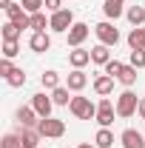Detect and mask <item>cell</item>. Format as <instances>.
<instances>
[{
  "mask_svg": "<svg viewBox=\"0 0 145 148\" xmlns=\"http://www.w3.org/2000/svg\"><path fill=\"white\" fill-rule=\"evenodd\" d=\"M77 148H97V145H91V143H80Z\"/></svg>",
  "mask_w": 145,
  "mask_h": 148,
  "instance_id": "obj_36",
  "label": "cell"
},
{
  "mask_svg": "<svg viewBox=\"0 0 145 148\" xmlns=\"http://www.w3.org/2000/svg\"><path fill=\"white\" fill-rule=\"evenodd\" d=\"M114 114H117V103H111L108 97H103L100 103H97V123H100V128H108L111 123H114Z\"/></svg>",
  "mask_w": 145,
  "mask_h": 148,
  "instance_id": "obj_4",
  "label": "cell"
},
{
  "mask_svg": "<svg viewBox=\"0 0 145 148\" xmlns=\"http://www.w3.org/2000/svg\"><path fill=\"white\" fill-rule=\"evenodd\" d=\"M142 134H145V131H142Z\"/></svg>",
  "mask_w": 145,
  "mask_h": 148,
  "instance_id": "obj_38",
  "label": "cell"
},
{
  "mask_svg": "<svg viewBox=\"0 0 145 148\" xmlns=\"http://www.w3.org/2000/svg\"><path fill=\"white\" fill-rule=\"evenodd\" d=\"M94 91L100 94V97H108L111 91H114V77H108V74H97L94 77Z\"/></svg>",
  "mask_w": 145,
  "mask_h": 148,
  "instance_id": "obj_13",
  "label": "cell"
},
{
  "mask_svg": "<svg viewBox=\"0 0 145 148\" xmlns=\"http://www.w3.org/2000/svg\"><path fill=\"white\" fill-rule=\"evenodd\" d=\"M9 6H12V0H0V9H3V12H6Z\"/></svg>",
  "mask_w": 145,
  "mask_h": 148,
  "instance_id": "obj_35",
  "label": "cell"
},
{
  "mask_svg": "<svg viewBox=\"0 0 145 148\" xmlns=\"http://www.w3.org/2000/svg\"><path fill=\"white\" fill-rule=\"evenodd\" d=\"M40 83H43L46 91H54V88H60V74H57V71H43Z\"/></svg>",
  "mask_w": 145,
  "mask_h": 148,
  "instance_id": "obj_22",
  "label": "cell"
},
{
  "mask_svg": "<svg viewBox=\"0 0 145 148\" xmlns=\"http://www.w3.org/2000/svg\"><path fill=\"white\" fill-rule=\"evenodd\" d=\"M68 63H71L74 69H83V66L91 63V51H85V49H74V51H68Z\"/></svg>",
  "mask_w": 145,
  "mask_h": 148,
  "instance_id": "obj_16",
  "label": "cell"
},
{
  "mask_svg": "<svg viewBox=\"0 0 145 148\" xmlns=\"http://www.w3.org/2000/svg\"><path fill=\"white\" fill-rule=\"evenodd\" d=\"M23 3V9L29 12V14H37V12H43V6H46V0H20Z\"/></svg>",
  "mask_w": 145,
  "mask_h": 148,
  "instance_id": "obj_30",
  "label": "cell"
},
{
  "mask_svg": "<svg viewBox=\"0 0 145 148\" xmlns=\"http://www.w3.org/2000/svg\"><path fill=\"white\" fill-rule=\"evenodd\" d=\"M68 91H71L68 86H60V88H54V91H51V100H54V106H68V103H71Z\"/></svg>",
  "mask_w": 145,
  "mask_h": 148,
  "instance_id": "obj_24",
  "label": "cell"
},
{
  "mask_svg": "<svg viewBox=\"0 0 145 148\" xmlns=\"http://www.w3.org/2000/svg\"><path fill=\"white\" fill-rule=\"evenodd\" d=\"M117 80H120V83H122V86H125V88H131V86H134V83H137V69H134V66H131V63H128L125 69H122V71H120V77H117Z\"/></svg>",
  "mask_w": 145,
  "mask_h": 148,
  "instance_id": "obj_23",
  "label": "cell"
},
{
  "mask_svg": "<svg viewBox=\"0 0 145 148\" xmlns=\"http://www.w3.org/2000/svg\"><path fill=\"white\" fill-rule=\"evenodd\" d=\"M17 134H20V143H23V148H37L40 137H43L37 128H20Z\"/></svg>",
  "mask_w": 145,
  "mask_h": 148,
  "instance_id": "obj_15",
  "label": "cell"
},
{
  "mask_svg": "<svg viewBox=\"0 0 145 148\" xmlns=\"http://www.w3.org/2000/svg\"><path fill=\"white\" fill-rule=\"evenodd\" d=\"M37 131H40L43 137H49V140H57V137L66 134V123H63V120H54V117H46V120L37 123Z\"/></svg>",
  "mask_w": 145,
  "mask_h": 148,
  "instance_id": "obj_5",
  "label": "cell"
},
{
  "mask_svg": "<svg viewBox=\"0 0 145 148\" xmlns=\"http://www.w3.org/2000/svg\"><path fill=\"white\" fill-rule=\"evenodd\" d=\"M68 108H71V114L77 120H91V117H97V106L91 103L88 97H71Z\"/></svg>",
  "mask_w": 145,
  "mask_h": 148,
  "instance_id": "obj_2",
  "label": "cell"
},
{
  "mask_svg": "<svg viewBox=\"0 0 145 148\" xmlns=\"http://www.w3.org/2000/svg\"><path fill=\"white\" fill-rule=\"evenodd\" d=\"M128 46H131V51H145V29L142 26H134L128 32Z\"/></svg>",
  "mask_w": 145,
  "mask_h": 148,
  "instance_id": "obj_14",
  "label": "cell"
},
{
  "mask_svg": "<svg viewBox=\"0 0 145 148\" xmlns=\"http://www.w3.org/2000/svg\"><path fill=\"white\" fill-rule=\"evenodd\" d=\"M12 71H14V66H12V60H9V57H3V60H0V77H9Z\"/></svg>",
  "mask_w": 145,
  "mask_h": 148,
  "instance_id": "obj_32",
  "label": "cell"
},
{
  "mask_svg": "<svg viewBox=\"0 0 145 148\" xmlns=\"http://www.w3.org/2000/svg\"><path fill=\"white\" fill-rule=\"evenodd\" d=\"M137 114H140V117H142V120H145V97H142V100H140V108H137Z\"/></svg>",
  "mask_w": 145,
  "mask_h": 148,
  "instance_id": "obj_34",
  "label": "cell"
},
{
  "mask_svg": "<svg viewBox=\"0 0 145 148\" xmlns=\"http://www.w3.org/2000/svg\"><path fill=\"white\" fill-rule=\"evenodd\" d=\"M94 145H97V148H111V145H114V134H111V128H100V131H97Z\"/></svg>",
  "mask_w": 145,
  "mask_h": 148,
  "instance_id": "obj_21",
  "label": "cell"
},
{
  "mask_svg": "<svg viewBox=\"0 0 145 148\" xmlns=\"http://www.w3.org/2000/svg\"><path fill=\"white\" fill-rule=\"evenodd\" d=\"M66 34H68V46H71V49H80V46H83V40L91 34V29L85 26V23H74Z\"/></svg>",
  "mask_w": 145,
  "mask_h": 148,
  "instance_id": "obj_8",
  "label": "cell"
},
{
  "mask_svg": "<svg viewBox=\"0 0 145 148\" xmlns=\"http://www.w3.org/2000/svg\"><path fill=\"white\" fill-rule=\"evenodd\" d=\"M0 148H23V143H20V134H6V137L0 140Z\"/></svg>",
  "mask_w": 145,
  "mask_h": 148,
  "instance_id": "obj_29",
  "label": "cell"
},
{
  "mask_svg": "<svg viewBox=\"0 0 145 148\" xmlns=\"http://www.w3.org/2000/svg\"><path fill=\"white\" fill-rule=\"evenodd\" d=\"M114 3H125V0H114Z\"/></svg>",
  "mask_w": 145,
  "mask_h": 148,
  "instance_id": "obj_37",
  "label": "cell"
},
{
  "mask_svg": "<svg viewBox=\"0 0 145 148\" xmlns=\"http://www.w3.org/2000/svg\"><path fill=\"white\" fill-rule=\"evenodd\" d=\"M66 86H68L71 91H83V88L88 86V74L83 71V69H74V71L68 74V80H66Z\"/></svg>",
  "mask_w": 145,
  "mask_h": 148,
  "instance_id": "obj_12",
  "label": "cell"
},
{
  "mask_svg": "<svg viewBox=\"0 0 145 148\" xmlns=\"http://www.w3.org/2000/svg\"><path fill=\"white\" fill-rule=\"evenodd\" d=\"M125 17H128L131 26H142V23H145V9H142V6H128Z\"/></svg>",
  "mask_w": 145,
  "mask_h": 148,
  "instance_id": "obj_18",
  "label": "cell"
},
{
  "mask_svg": "<svg viewBox=\"0 0 145 148\" xmlns=\"http://www.w3.org/2000/svg\"><path fill=\"white\" fill-rule=\"evenodd\" d=\"M111 46H103V43H97L94 49H91V63H97V66H105L111 60V51H108Z\"/></svg>",
  "mask_w": 145,
  "mask_h": 148,
  "instance_id": "obj_17",
  "label": "cell"
},
{
  "mask_svg": "<svg viewBox=\"0 0 145 148\" xmlns=\"http://www.w3.org/2000/svg\"><path fill=\"white\" fill-rule=\"evenodd\" d=\"M94 34H97V40H100L103 46H117V43H120V32L114 29V23H111V20L97 23V26H94Z\"/></svg>",
  "mask_w": 145,
  "mask_h": 148,
  "instance_id": "obj_3",
  "label": "cell"
},
{
  "mask_svg": "<svg viewBox=\"0 0 145 148\" xmlns=\"http://www.w3.org/2000/svg\"><path fill=\"white\" fill-rule=\"evenodd\" d=\"M103 12H105V17H108V20H117V17L125 14L122 3H114V0H105V3H103Z\"/></svg>",
  "mask_w": 145,
  "mask_h": 148,
  "instance_id": "obj_19",
  "label": "cell"
},
{
  "mask_svg": "<svg viewBox=\"0 0 145 148\" xmlns=\"http://www.w3.org/2000/svg\"><path fill=\"white\" fill-rule=\"evenodd\" d=\"M120 143H122V148H145V134L134 131V128H125L120 134Z\"/></svg>",
  "mask_w": 145,
  "mask_h": 148,
  "instance_id": "obj_9",
  "label": "cell"
},
{
  "mask_svg": "<svg viewBox=\"0 0 145 148\" xmlns=\"http://www.w3.org/2000/svg\"><path fill=\"white\" fill-rule=\"evenodd\" d=\"M17 54H20V43L17 40H3V57L12 60V57H17Z\"/></svg>",
  "mask_w": 145,
  "mask_h": 148,
  "instance_id": "obj_27",
  "label": "cell"
},
{
  "mask_svg": "<svg viewBox=\"0 0 145 148\" xmlns=\"http://www.w3.org/2000/svg\"><path fill=\"white\" fill-rule=\"evenodd\" d=\"M31 29L34 32H46V29H51V20H46L43 12H37V14H31Z\"/></svg>",
  "mask_w": 145,
  "mask_h": 148,
  "instance_id": "obj_25",
  "label": "cell"
},
{
  "mask_svg": "<svg viewBox=\"0 0 145 148\" xmlns=\"http://www.w3.org/2000/svg\"><path fill=\"white\" fill-rule=\"evenodd\" d=\"M137 108H140V100H137V94L131 91V88H125V91L117 97V117L128 120V117L137 114Z\"/></svg>",
  "mask_w": 145,
  "mask_h": 148,
  "instance_id": "obj_1",
  "label": "cell"
},
{
  "mask_svg": "<svg viewBox=\"0 0 145 148\" xmlns=\"http://www.w3.org/2000/svg\"><path fill=\"white\" fill-rule=\"evenodd\" d=\"M0 34H3V40H20V34H23V29H20L17 23L6 20V23H3V29H0Z\"/></svg>",
  "mask_w": 145,
  "mask_h": 148,
  "instance_id": "obj_20",
  "label": "cell"
},
{
  "mask_svg": "<svg viewBox=\"0 0 145 148\" xmlns=\"http://www.w3.org/2000/svg\"><path fill=\"white\" fill-rule=\"evenodd\" d=\"M46 9L54 14V12H60V9H63V0H46Z\"/></svg>",
  "mask_w": 145,
  "mask_h": 148,
  "instance_id": "obj_33",
  "label": "cell"
},
{
  "mask_svg": "<svg viewBox=\"0 0 145 148\" xmlns=\"http://www.w3.org/2000/svg\"><path fill=\"white\" fill-rule=\"evenodd\" d=\"M31 108L37 111V117H40V120H46V117H51V108H54V100H51V97H49V94H34V97H31Z\"/></svg>",
  "mask_w": 145,
  "mask_h": 148,
  "instance_id": "obj_6",
  "label": "cell"
},
{
  "mask_svg": "<svg viewBox=\"0 0 145 148\" xmlns=\"http://www.w3.org/2000/svg\"><path fill=\"white\" fill-rule=\"evenodd\" d=\"M14 117H17V123L23 128H37V123H40V117H37V111L31 108V106H20Z\"/></svg>",
  "mask_w": 145,
  "mask_h": 148,
  "instance_id": "obj_10",
  "label": "cell"
},
{
  "mask_svg": "<svg viewBox=\"0 0 145 148\" xmlns=\"http://www.w3.org/2000/svg\"><path fill=\"white\" fill-rule=\"evenodd\" d=\"M29 46H31V51L43 54V51H49V49H51V37L46 34V32H34V34L29 37Z\"/></svg>",
  "mask_w": 145,
  "mask_h": 148,
  "instance_id": "obj_11",
  "label": "cell"
},
{
  "mask_svg": "<svg viewBox=\"0 0 145 148\" xmlns=\"http://www.w3.org/2000/svg\"><path fill=\"white\" fill-rule=\"evenodd\" d=\"M49 20H51V32H68V29L74 26V14L68 12V9H60V12H54Z\"/></svg>",
  "mask_w": 145,
  "mask_h": 148,
  "instance_id": "obj_7",
  "label": "cell"
},
{
  "mask_svg": "<svg viewBox=\"0 0 145 148\" xmlns=\"http://www.w3.org/2000/svg\"><path fill=\"white\" fill-rule=\"evenodd\" d=\"M103 69H105V74H108V77H114V80H117V77H120V71L125 69V63H120V60H108Z\"/></svg>",
  "mask_w": 145,
  "mask_h": 148,
  "instance_id": "obj_28",
  "label": "cell"
},
{
  "mask_svg": "<svg viewBox=\"0 0 145 148\" xmlns=\"http://www.w3.org/2000/svg\"><path fill=\"white\" fill-rule=\"evenodd\" d=\"M131 66L134 69H145V51H131Z\"/></svg>",
  "mask_w": 145,
  "mask_h": 148,
  "instance_id": "obj_31",
  "label": "cell"
},
{
  "mask_svg": "<svg viewBox=\"0 0 145 148\" xmlns=\"http://www.w3.org/2000/svg\"><path fill=\"white\" fill-rule=\"evenodd\" d=\"M6 83H9L12 88H20V86H26V71H23V69H14V71L6 77Z\"/></svg>",
  "mask_w": 145,
  "mask_h": 148,
  "instance_id": "obj_26",
  "label": "cell"
}]
</instances>
